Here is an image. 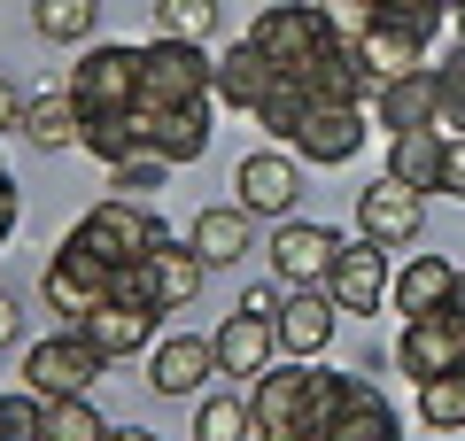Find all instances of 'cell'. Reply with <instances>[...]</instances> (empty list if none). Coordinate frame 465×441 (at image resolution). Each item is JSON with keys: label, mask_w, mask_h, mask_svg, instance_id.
<instances>
[{"label": "cell", "mask_w": 465, "mask_h": 441, "mask_svg": "<svg viewBox=\"0 0 465 441\" xmlns=\"http://www.w3.org/2000/svg\"><path fill=\"white\" fill-rule=\"evenodd\" d=\"M109 302H133V310H163V294H155V263L133 256L109 271Z\"/></svg>", "instance_id": "obj_38"}, {"label": "cell", "mask_w": 465, "mask_h": 441, "mask_svg": "<svg viewBox=\"0 0 465 441\" xmlns=\"http://www.w3.org/2000/svg\"><path fill=\"white\" fill-rule=\"evenodd\" d=\"M16 132L32 147H70L85 132V116H78V101H70V93H39V101H24V124Z\"/></svg>", "instance_id": "obj_28"}, {"label": "cell", "mask_w": 465, "mask_h": 441, "mask_svg": "<svg viewBox=\"0 0 465 441\" xmlns=\"http://www.w3.org/2000/svg\"><path fill=\"white\" fill-rule=\"evenodd\" d=\"M280 302H287L280 287H249V294H241V310H256V318H280Z\"/></svg>", "instance_id": "obj_43"}, {"label": "cell", "mask_w": 465, "mask_h": 441, "mask_svg": "<svg viewBox=\"0 0 465 441\" xmlns=\"http://www.w3.org/2000/svg\"><path fill=\"white\" fill-rule=\"evenodd\" d=\"M101 372H109V357H101L78 326H63V333H47V341L24 348V387H32L39 403H54V395H85Z\"/></svg>", "instance_id": "obj_5"}, {"label": "cell", "mask_w": 465, "mask_h": 441, "mask_svg": "<svg viewBox=\"0 0 465 441\" xmlns=\"http://www.w3.org/2000/svg\"><path fill=\"white\" fill-rule=\"evenodd\" d=\"M272 85H280V63H264L249 39H241L232 54H217V101H232V109H256Z\"/></svg>", "instance_id": "obj_25"}, {"label": "cell", "mask_w": 465, "mask_h": 441, "mask_svg": "<svg viewBox=\"0 0 465 441\" xmlns=\"http://www.w3.org/2000/svg\"><path fill=\"white\" fill-rule=\"evenodd\" d=\"M450 302H458V310H465V271H458V287H450Z\"/></svg>", "instance_id": "obj_47"}, {"label": "cell", "mask_w": 465, "mask_h": 441, "mask_svg": "<svg viewBox=\"0 0 465 441\" xmlns=\"http://www.w3.org/2000/svg\"><path fill=\"white\" fill-rule=\"evenodd\" d=\"M326 8L318 0H280V8H256V24H249V47L264 54V63H280V70H295L311 47H326Z\"/></svg>", "instance_id": "obj_8"}, {"label": "cell", "mask_w": 465, "mask_h": 441, "mask_svg": "<svg viewBox=\"0 0 465 441\" xmlns=\"http://www.w3.org/2000/svg\"><path fill=\"white\" fill-rule=\"evenodd\" d=\"M458 8H465V0H450V16H458Z\"/></svg>", "instance_id": "obj_49"}, {"label": "cell", "mask_w": 465, "mask_h": 441, "mask_svg": "<svg viewBox=\"0 0 465 441\" xmlns=\"http://www.w3.org/2000/svg\"><path fill=\"white\" fill-rule=\"evenodd\" d=\"M16 341H24V302H16L8 287H0V357H8Z\"/></svg>", "instance_id": "obj_41"}, {"label": "cell", "mask_w": 465, "mask_h": 441, "mask_svg": "<svg viewBox=\"0 0 465 441\" xmlns=\"http://www.w3.org/2000/svg\"><path fill=\"white\" fill-rule=\"evenodd\" d=\"M70 232H78V240L94 248L101 263L155 256V240H171V232H163V217H155V201H133V194H101V201H94V210H85Z\"/></svg>", "instance_id": "obj_3"}, {"label": "cell", "mask_w": 465, "mask_h": 441, "mask_svg": "<svg viewBox=\"0 0 465 441\" xmlns=\"http://www.w3.org/2000/svg\"><path fill=\"white\" fill-rule=\"evenodd\" d=\"M217 372V341H202V333H171V341L148 348V387L155 395H202V379Z\"/></svg>", "instance_id": "obj_17"}, {"label": "cell", "mask_w": 465, "mask_h": 441, "mask_svg": "<svg viewBox=\"0 0 465 441\" xmlns=\"http://www.w3.org/2000/svg\"><path fill=\"white\" fill-rule=\"evenodd\" d=\"M372 116L388 124V140H396V132H427V124H434V70L388 78L381 93H372Z\"/></svg>", "instance_id": "obj_23"}, {"label": "cell", "mask_w": 465, "mask_h": 441, "mask_svg": "<svg viewBox=\"0 0 465 441\" xmlns=\"http://www.w3.org/2000/svg\"><path fill=\"white\" fill-rule=\"evenodd\" d=\"M63 93L78 101L85 124L94 116H133L140 109V47H85Z\"/></svg>", "instance_id": "obj_4"}, {"label": "cell", "mask_w": 465, "mask_h": 441, "mask_svg": "<svg viewBox=\"0 0 465 441\" xmlns=\"http://www.w3.org/2000/svg\"><path fill=\"white\" fill-rule=\"evenodd\" d=\"M78 147L101 155V163H124V155L140 147V124H133V116H94V124L78 132Z\"/></svg>", "instance_id": "obj_37"}, {"label": "cell", "mask_w": 465, "mask_h": 441, "mask_svg": "<svg viewBox=\"0 0 465 441\" xmlns=\"http://www.w3.org/2000/svg\"><path fill=\"white\" fill-rule=\"evenodd\" d=\"M272 441H326V434H311V426H295V434H272Z\"/></svg>", "instance_id": "obj_46"}, {"label": "cell", "mask_w": 465, "mask_h": 441, "mask_svg": "<svg viewBox=\"0 0 465 441\" xmlns=\"http://www.w3.org/2000/svg\"><path fill=\"white\" fill-rule=\"evenodd\" d=\"M39 294H47V310H54V318H70V326H85V318H94L101 302H109L101 287H85V279H78V271H63V263H47Z\"/></svg>", "instance_id": "obj_30"}, {"label": "cell", "mask_w": 465, "mask_h": 441, "mask_svg": "<svg viewBox=\"0 0 465 441\" xmlns=\"http://www.w3.org/2000/svg\"><path fill=\"white\" fill-rule=\"evenodd\" d=\"M434 132L465 140V47H450V63L434 70Z\"/></svg>", "instance_id": "obj_32"}, {"label": "cell", "mask_w": 465, "mask_h": 441, "mask_svg": "<svg viewBox=\"0 0 465 441\" xmlns=\"http://www.w3.org/2000/svg\"><path fill=\"white\" fill-rule=\"evenodd\" d=\"M318 8H326V32H333V39H365L372 24H381L372 0H318Z\"/></svg>", "instance_id": "obj_39"}, {"label": "cell", "mask_w": 465, "mask_h": 441, "mask_svg": "<svg viewBox=\"0 0 465 441\" xmlns=\"http://www.w3.org/2000/svg\"><path fill=\"white\" fill-rule=\"evenodd\" d=\"M232 194L249 217H295L302 201V155L295 147H249L241 163H232Z\"/></svg>", "instance_id": "obj_7"}, {"label": "cell", "mask_w": 465, "mask_h": 441, "mask_svg": "<svg viewBox=\"0 0 465 441\" xmlns=\"http://www.w3.org/2000/svg\"><path fill=\"white\" fill-rule=\"evenodd\" d=\"M0 179H8V171H0Z\"/></svg>", "instance_id": "obj_50"}, {"label": "cell", "mask_w": 465, "mask_h": 441, "mask_svg": "<svg viewBox=\"0 0 465 441\" xmlns=\"http://www.w3.org/2000/svg\"><path fill=\"white\" fill-rule=\"evenodd\" d=\"M163 179H171V163H163V155H148V147H133L124 163H109V194H133V201H148Z\"/></svg>", "instance_id": "obj_36"}, {"label": "cell", "mask_w": 465, "mask_h": 441, "mask_svg": "<svg viewBox=\"0 0 465 441\" xmlns=\"http://www.w3.org/2000/svg\"><path fill=\"white\" fill-rule=\"evenodd\" d=\"M450 287H458V271H450L442 256H411L396 279H388V294H396V310H403V318L442 310V302H450Z\"/></svg>", "instance_id": "obj_24"}, {"label": "cell", "mask_w": 465, "mask_h": 441, "mask_svg": "<svg viewBox=\"0 0 465 441\" xmlns=\"http://www.w3.org/2000/svg\"><path fill=\"white\" fill-rule=\"evenodd\" d=\"M32 32L54 47H85L101 32V0H32Z\"/></svg>", "instance_id": "obj_27"}, {"label": "cell", "mask_w": 465, "mask_h": 441, "mask_svg": "<svg viewBox=\"0 0 465 441\" xmlns=\"http://www.w3.org/2000/svg\"><path fill=\"white\" fill-rule=\"evenodd\" d=\"M381 8V24H411V32H427L434 39V24L450 16V0H372Z\"/></svg>", "instance_id": "obj_40"}, {"label": "cell", "mask_w": 465, "mask_h": 441, "mask_svg": "<svg viewBox=\"0 0 465 441\" xmlns=\"http://www.w3.org/2000/svg\"><path fill=\"white\" fill-rule=\"evenodd\" d=\"M210 109H217V101H210ZM210 109H133L140 147L163 155L171 171H179V163H202V155H210Z\"/></svg>", "instance_id": "obj_16"}, {"label": "cell", "mask_w": 465, "mask_h": 441, "mask_svg": "<svg viewBox=\"0 0 465 441\" xmlns=\"http://www.w3.org/2000/svg\"><path fill=\"white\" fill-rule=\"evenodd\" d=\"M155 318H163V310H133V302H101V310L94 318H85V341H94L101 348V357H140V348H155Z\"/></svg>", "instance_id": "obj_21"}, {"label": "cell", "mask_w": 465, "mask_h": 441, "mask_svg": "<svg viewBox=\"0 0 465 441\" xmlns=\"http://www.w3.org/2000/svg\"><path fill=\"white\" fill-rule=\"evenodd\" d=\"M302 109H311V93H302V85H295V78L280 70V85H272V93L256 101L249 116H256V124L272 132V147H287V140H295V124H302Z\"/></svg>", "instance_id": "obj_31"}, {"label": "cell", "mask_w": 465, "mask_h": 441, "mask_svg": "<svg viewBox=\"0 0 465 441\" xmlns=\"http://www.w3.org/2000/svg\"><path fill=\"white\" fill-rule=\"evenodd\" d=\"M365 140H372V132H365V109H349V101H311L287 147H295L302 163H349Z\"/></svg>", "instance_id": "obj_14"}, {"label": "cell", "mask_w": 465, "mask_h": 441, "mask_svg": "<svg viewBox=\"0 0 465 441\" xmlns=\"http://www.w3.org/2000/svg\"><path fill=\"white\" fill-rule=\"evenodd\" d=\"M458 47H465V8H458Z\"/></svg>", "instance_id": "obj_48"}, {"label": "cell", "mask_w": 465, "mask_h": 441, "mask_svg": "<svg viewBox=\"0 0 465 441\" xmlns=\"http://www.w3.org/2000/svg\"><path fill=\"white\" fill-rule=\"evenodd\" d=\"M186 248H194L210 271L241 263V256H249V210H241V201H217V210H202L194 225H186Z\"/></svg>", "instance_id": "obj_22"}, {"label": "cell", "mask_w": 465, "mask_h": 441, "mask_svg": "<svg viewBox=\"0 0 465 441\" xmlns=\"http://www.w3.org/2000/svg\"><path fill=\"white\" fill-rule=\"evenodd\" d=\"M256 418H249V395H202L194 403V441H249Z\"/></svg>", "instance_id": "obj_29"}, {"label": "cell", "mask_w": 465, "mask_h": 441, "mask_svg": "<svg viewBox=\"0 0 465 441\" xmlns=\"http://www.w3.org/2000/svg\"><path fill=\"white\" fill-rule=\"evenodd\" d=\"M419 225H427V194H411L403 179H372L365 194H357V232L381 248H411Z\"/></svg>", "instance_id": "obj_13"}, {"label": "cell", "mask_w": 465, "mask_h": 441, "mask_svg": "<svg viewBox=\"0 0 465 441\" xmlns=\"http://www.w3.org/2000/svg\"><path fill=\"white\" fill-rule=\"evenodd\" d=\"M210 341H217V372L225 379H256L264 364H280V326L256 318V310H232Z\"/></svg>", "instance_id": "obj_18"}, {"label": "cell", "mask_w": 465, "mask_h": 441, "mask_svg": "<svg viewBox=\"0 0 465 441\" xmlns=\"http://www.w3.org/2000/svg\"><path fill=\"white\" fill-rule=\"evenodd\" d=\"M442 194L465 201V140H450V171H442Z\"/></svg>", "instance_id": "obj_42"}, {"label": "cell", "mask_w": 465, "mask_h": 441, "mask_svg": "<svg viewBox=\"0 0 465 441\" xmlns=\"http://www.w3.org/2000/svg\"><path fill=\"white\" fill-rule=\"evenodd\" d=\"M287 78H295L311 101H349V109H365V101H372V78H365V63H357V39H326V47H311Z\"/></svg>", "instance_id": "obj_11"}, {"label": "cell", "mask_w": 465, "mask_h": 441, "mask_svg": "<svg viewBox=\"0 0 465 441\" xmlns=\"http://www.w3.org/2000/svg\"><path fill=\"white\" fill-rule=\"evenodd\" d=\"M264 256H272V271H280V287H326V271H333V256H341V240H333L326 225L280 217Z\"/></svg>", "instance_id": "obj_12"}, {"label": "cell", "mask_w": 465, "mask_h": 441, "mask_svg": "<svg viewBox=\"0 0 465 441\" xmlns=\"http://www.w3.org/2000/svg\"><path fill=\"white\" fill-rule=\"evenodd\" d=\"M249 418H256V441L311 426V364H295V357L264 364V372L249 379Z\"/></svg>", "instance_id": "obj_9"}, {"label": "cell", "mask_w": 465, "mask_h": 441, "mask_svg": "<svg viewBox=\"0 0 465 441\" xmlns=\"http://www.w3.org/2000/svg\"><path fill=\"white\" fill-rule=\"evenodd\" d=\"M442 171H450V140L442 132H396L388 140V179H403L411 194H442Z\"/></svg>", "instance_id": "obj_20"}, {"label": "cell", "mask_w": 465, "mask_h": 441, "mask_svg": "<svg viewBox=\"0 0 465 441\" xmlns=\"http://www.w3.org/2000/svg\"><path fill=\"white\" fill-rule=\"evenodd\" d=\"M272 326H280V357L311 364V357H326L333 326H341V302H333L326 287H287V302H280Z\"/></svg>", "instance_id": "obj_15"}, {"label": "cell", "mask_w": 465, "mask_h": 441, "mask_svg": "<svg viewBox=\"0 0 465 441\" xmlns=\"http://www.w3.org/2000/svg\"><path fill=\"white\" fill-rule=\"evenodd\" d=\"M109 441H155L148 426H109Z\"/></svg>", "instance_id": "obj_45"}, {"label": "cell", "mask_w": 465, "mask_h": 441, "mask_svg": "<svg viewBox=\"0 0 465 441\" xmlns=\"http://www.w3.org/2000/svg\"><path fill=\"white\" fill-rule=\"evenodd\" d=\"M148 263H155V294H163V310H186V302L202 294V271H210L186 240H155Z\"/></svg>", "instance_id": "obj_26"}, {"label": "cell", "mask_w": 465, "mask_h": 441, "mask_svg": "<svg viewBox=\"0 0 465 441\" xmlns=\"http://www.w3.org/2000/svg\"><path fill=\"white\" fill-rule=\"evenodd\" d=\"M16 124H24V93L0 78V132H16Z\"/></svg>", "instance_id": "obj_44"}, {"label": "cell", "mask_w": 465, "mask_h": 441, "mask_svg": "<svg viewBox=\"0 0 465 441\" xmlns=\"http://www.w3.org/2000/svg\"><path fill=\"white\" fill-rule=\"evenodd\" d=\"M47 441H109V418L85 395H54L47 403Z\"/></svg>", "instance_id": "obj_35"}, {"label": "cell", "mask_w": 465, "mask_h": 441, "mask_svg": "<svg viewBox=\"0 0 465 441\" xmlns=\"http://www.w3.org/2000/svg\"><path fill=\"white\" fill-rule=\"evenodd\" d=\"M396 372L411 379V387H427V379H442V372H465V310L458 302H442V310H427V318H403Z\"/></svg>", "instance_id": "obj_6"}, {"label": "cell", "mask_w": 465, "mask_h": 441, "mask_svg": "<svg viewBox=\"0 0 465 441\" xmlns=\"http://www.w3.org/2000/svg\"><path fill=\"white\" fill-rule=\"evenodd\" d=\"M326 294L341 302V318H372L388 302V248L381 240H341V256H333V271H326Z\"/></svg>", "instance_id": "obj_10"}, {"label": "cell", "mask_w": 465, "mask_h": 441, "mask_svg": "<svg viewBox=\"0 0 465 441\" xmlns=\"http://www.w3.org/2000/svg\"><path fill=\"white\" fill-rule=\"evenodd\" d=\"M419 418L434 426V434H465V372H442L419 387Z\"/></svg>", "instance_id": "obj_34"}, {"label": "cell", "mask_w": 465, "mask_h": 441, "mask_svg": "<svg viewBox=\"0 0 465 441\" xmlns=\"http://www.w3.org/2000/svg\"><path fill=\"white\" fill-rule=\"evenodd\" d=\"M210 32H217V0H155V39H186V47H202Z\"/></svg>", "instance_id": "obj_33"}, {"label": "cell", "mask_w": 465, "mask_h": 441, "mask_svg": "<svg viewBox=\"0 0 465 441\" xmlns=\"http://www.w3.org/2000/svg\"><path fill=\"white\" fill-rule=\"evenodd\" d=\"M311 434H326V441H403V418L372 379L311 372Z\"/></svg>", "instance_id": "obj_1"}, {"label": "cell", "mask_w": 465, "mask_h": 441, "mask_svg": "<svg viewBox=\"0 0 465 441\" xmlns=\"http://www.w3.org/2000/svg\"><path fill=\"white\" fill-rule=\"evenodd\" d=\"M217 63L186 39H148L140 47V109H210Z\"/></svg>", "instance_id": "obj_2"}, {"label": "cell", "mask_w": 465, "mask_h": 441, "mask_svg": "<svg viewBox=\"0 0 465 441\" xmlns=\"http://www.w3.org/2000/svg\"><path fill=\"white\" fill-rule=\"evenodd\" d=\"M357 63H365L372 93H381L388 78H411V70H427V32H411V24H372V32L357 39Z\"/></svg>", "instance_id": "obj_19"}]
</instances>
